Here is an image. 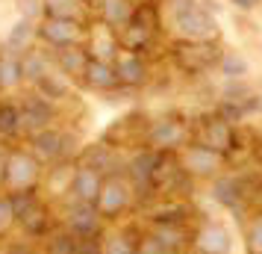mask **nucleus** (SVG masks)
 <instances>
[{
  "mask_svg": "<svg viewBox=\"0 0 262 254\" xmlns=\"http://www.w3.org/2000/svg\"><path fill=\"white\" fill-rule=\"evenodd\" d=\"M218 68H221V74H224L227 80H242L248 74V62H245V56H238L236 50H230V53L221 56Z\"/></svg>",
  "mask_w": 262,
  "mask_h": 254,
  "instance_id": "nucleus-27",
  "label": "nucleus"
},
{
  "mask_svg": "<svg viewBox=\"0 0 262 254\" xmlns=\"http://www.w3.org/2000/svg\"><path fill=\"white\" fill-rule=\"evenodd\" d=\"M9 219H15V216H12L9 195H6V198H0V228H6V225H9Z\"/></svg>",
  "mask_w": 262,
  "mask_h": 254,
  "instance_id": "nucleus-35",
  "label": "nucleus"
},
{
  "mask_svg": "<svg viewBox=\"0 0 262 254\" xmlns=\"http://www.w3.org/2000/svg\"><path fill=\"white\" fill-rule=\"evenodd\" d=\"M3 169H6V154H3V148H0V183H3Z\"/></svg>",
  "mask_w": 262,
  "mask_h": 254,
  "instance_id": "nucleus-38",
  "label": "nucleus"
},
{
  "mask_svg": "<svg viewBox=\"0 0 262 254\" xmlns=\"http://www.w3.org/2000/svg\"><path fill=\"white\" fill-rule=\"evenodd\" d=\"M68 228H71V237L77 240H95L97 228H100V213H97L95 204H77L68 210Z\"/></svg>",
  "mask_w": 262,
  "mask_h": 254,
  "instance_id": "nucleus-9",
  "label": "nucleus"
},
{
  "mask_svg": "<svg viewBox=\"0 0 262 254\" xmlns=\"http://www.w3.org/2000/svg\"><path fill=\"white\" fill-rule=\"evenodd\" d=\"M203 145L218 151V154H227L236 148V130L230 127V121L215 115V119L203 121Z\"/></svg>",
  "mask_w": 262,
  "mask_h": 254,
  "instance_id": "nucleus-12",
  "label": "nucleus"
},
{
  "mask_svg": "<svg viewBox=\"0 0 262 254\" xmlns=\"http://www.w3.org/2000/svg\"><path fill=\"white\" fill-rule=\"evenodd\" d=\"M89 62H92V56H89V50H85L83 45L56 50V65H59V71L68 74V77H83L85 68H89Z\"/></svg>",
  "mask_w": 262,
  "mask_h": 254,
  "instance_id": "nucleus-20",
  "label": "nucleus"
},
{
  "mask_svg": "<svg viewBox=\"0 0 262 254\" xmlns=\"http://www.w3.org/2000/svg\"><path fill=\"white\" fill-rule=\"evenodd\" d=\"M18 121H21V130H27L30 136L41 133V130H48L50 121H53V107H50V101L45 97H27L24 104L18 107Z\"/></svg>",
  "mask_w": 262,
  "mask_h": 254,
  "instance_id": "nucleus-7",
  "label": "nucleus"
},
{
  "mask_svg": "<svg viewBox=\"0 0 262 254\" xmlns=\"http://www.w3.org/2000/svg\"><path fill=\"white\" fill-rule=\"evenodd\" d=\"M80 163H83V169L97 171L100 178H115V174H118V157H115L112 145H106V142L89 145V148L83 151Z\"/></svg>",
  "mask_w": 262,
  "mask_h": 254,
  "instance_id": "nucleus-11",
  "label": "nucleus"
},
{
  "mask_svg": "<svg viewBox=\"0 0 262 254\" xmlns=\"http://www.w3.org/2000/svg\"><path fill=\"white\" fill-rule=\"evenodd\" d=\"M18 9H21V18H27V21H36L41 12V0H21L18 3Z\"/></svg>",
  "mask_w": 262,
  "mask_h": 254,
  "instance_id": "nucleus-31",
  "label": "nucleus"
},
{
  "mask_svg": "<svg viewBox=\"0 0 262 254\" xmlns=\"http://www.w3.org/2000/svg\"><path fill=\"white\" fill-rule=\"evenodd\" d=\"M100 186H103V178L92 169L80 166L71 174V195H74V201H80V204H97Z\"/></svg>",
  "mask_w": 262,
  "mask_h": 254,
  "instance_id": "nucleus-15",
  "label": "nucleus"
},
{
  "mask_svg": "<svg viewBox=\"0 0 262 254\" xmlns=\"http://www.w3.org/2000/svg\"><path fill=\"white\" fill-rule=\"evenodd\" d=\"M250 248H253V254H262V219H256L250 228Z\"/></svg>",
  "mask_w": 262,
  "mask_h": 254,
  "instance_id": "nucleus-33",
  "label": "nucleus"
},
{
  "mask_svg": "<svg viewBox=\"0 0 262 254\" xmlns=\"http://www.w3.org/2000/svg\"><path fill=\"white\" fill-rule=\"evenodd\" d=\"M74 251H77V237H71V233H62V237L50 240V254H74Z\"/></svg>",
  "mask_w": 262,
  "mask_h": 254,
  "instance_id": "nucleus-30",
  "label": "nucleus"
},
{
  "mask_svg": "<svg viewBox=\"0 0 262 254\" xmlns=\"http://www.w3.org/2000/svg\"><path fill=\"white\" fill-rule=\"evenodd\" d=\"M83 77H85V83L92 86V89H100V92H109V89H115V86H118V77H115L112 62H97V60H92Z\"/></svg>",
  "mask_w": 262,
  "mask_h": 254,
  "instance_id": "nucleus-23",
  "label": "nucleus"
},
{
  "mask_svg": "<svg viewBox=\"0 0 262 254\" xmlns=\"http://www.w3.org/2000/svg\"><path fill=\"white\" fill-rule=\"evenodd\" d=\"M71 151H77V139L71 133H62V130H41V133L33 136V154L48 163H56V160H68Z\"/></svg>",
  "mask_w": 262,
  "mask_h": 254,
  "instance_id": "nucleus-5",
  "label": "nucleus"
},
{
  "mask_svg": "<svg viewBox=\"0 0 262 254\" xmlns=\"http://www.w3.org/2000/svg\"><path fill=\"white\" fill-rule=\"evenodd\" d=\"M41 12H45V18H62V21L89 24L92 6L85 0H41Z\"/></svg>",
  "mask_w": 262,
  "mask_h": 254,
  "instance_id": "nucleus-13",
  "label": "nucleus"
},
{
  "mask_svg": "<svg viewBox=\"0 0 262 254\" xmlns=\"http://www.w3.org/2000/svg\"><path fill=\"white\" fill-rule=\"evenodd\" d=\"M21 80H24L21 77V53L3 45L0 48V89H15Z\"/></svg>",
  "mask_w": 262,
  "mask_h": 254,
  "instance_id": "nucleus-22",
  "label": "nucleus"
},
{
  "mask_svg": "<svg viewBox=\"0 0 262 254\" xmlns=\"http://www.w3.org/2000/svg\"><path fill=\"white\" fill-rule=\"evenodd\" d=\"M89 36H92V60L97 62H115L118 60V33L115 30H109V27L97 24V30H89Z\"/></svg>",
  "mask_w": 262,
  "mask_h": 254,
  "instance_id": "nucleus-17",
  "label": "nucleus"
},
{
  "mask_svg": "<svg viewBox=\"0 0 262 254\" xmlns=\"http://www.w3.org/2000/svg\"><path fill=\"white\" fill-rule=\"evenodd\" d=\"M103 254H136V245L127 237H109L103 242Z\"/></svg>",
  "mask_w": 262,
  "mask_h": 254,
  "instance_id": "nucleus-29",
  "label": "nucleus"
},
{
  "mask_svg": "<svg viewBox=\"0 0 262 254\" xmlns=\"http://www.w3.org/2000/svg\"><path fill=\"white\" fill-rule=\"evenodd\" d=\"M74 254H103V248L95 240H77V251Z\"/></svg>",
  "mask_w": 262,
  "mask_h": 254,
  "instance_id": "nucleus-34",
  "label": "nucleus"
},
{
  "mask_svg": "<svg viewBox=\"0 0 262 254\" xmlns=\"http://www.w3.org/2000/svg\"><path fill=\"white\" fill-rule=\"evenodd\" d=\"M212 198L218 204L230 207V210H238L242 201L248 198V189H245V181H238V178H218L212 186Z\"/></svg>",
  "mask_w": 262,
  "mask_h": 254,
  "instance_id": "nucleus-19",
  "label": "nucleus"
},
{
  "mask_svg": "<svg viewBox=\"0 0 262 254\" xmlns=\"http://www.w3.org/2000/svg\"><path fill=\"white\" fill-rule=\"evenodd\" d=\"M221 48L215 42H189V38H177L171 45V60L183 74H203L215 68L221 62Z\"/></svg>",
  "mask_w": 262,
  "mask_h": 254,
  "instance_id": "nucleus-1",
  "label": "nucleus"
},
{
  "mask_svg": "<svg viewBox=\"0 0 262 254\" xmlns=\"http://www.w3.org/2000/svg\"><path fill=\"white\" fill-rule=\"evenodd\" d=\"M136 254H165V251H162V245L156 242V237H144V240L136 245Z\"/></svg>",
  "mask_w": 262,
  "mask_h": 254,
  "instance_id": "nucleus-32",
  "label": "nucleus"
},
{
  "mask_svg": "<svg viewBox=\"0 0 262 254\" xmlns=\"http://www.w3.org/2000/svg\"><path fill=\"white\" fill-rule=\"evenodd\" d=\"M38 160L27 151H9L6 154V169H3V183L12 189V192H24L33 189L38 181Z\"/></svg>",
  "mask_w": 262,
  "mask_h": 254,
  "instance_id": "nucleus-4",
  "label": "nucleus"
},
{
  "mask_svg": "<svg viewBox=\"0 0 262 254\" xmlns=\"http://www.w3.org/2000/svg\"><path fill=\"white\" fill-rule=\"evenodd\" d=\"M236 9H242V12H250V9H256L259 6V0H230Z\"/></svg>",
  "mask_w": 262,
  "mask_h": 254,
  "instance_id": "nucleus-36",
  "label": "nucleus"
},
{
  "mask_svg": "<svg viewBox=\"0 0 262 254\" xmlns=\"http://www.w3.org/2000/svg\"><path fill=\"white\" fill-rule=\"evenodd\" d=\"M85 3H89V6H95V0H85Z\"/></svg>",
  "mask_w": 262,
  "mask_h": 254,
  "instance_id": "nucleus-41",
  "label": "nucleus"
},
{
  "mask_svg": "<svg viewBox=\"0 0 262 254\" xmlns=\"http://www.w3.org/2000/svg\"><path fill=\"white\" fill-rule=\"evenodd\" d=\"M36 36H38V24L36 21L21 18V21L9 30V36H6V48L15 50V53H24V50H30V45H33V38Z\"/></svg>",
  "mask_w": 262,
  "mask_h": 254,
  "instance_id": "nucleus-25",
  "label": "nucleus"
},
{
  "mask_svg": "<svg viewBox=\"0 0 262 254\" xmlns=\"http://www.w3.org/2000/svg\"><path fill=\"white\" fill-rule=\"evenodd\" d=\"M130 201H133V189L115 174V178H103V186H100V195H97L95 207L100 216H115Z\"/></svg>",
  "mask_w": 262,
  "mask_h": 254,
  "instance_id": "nucleus-8",
  "label": "nucleus"
},
{
  "mask_svg": "<svg viewBox=\"0 0 262 254\" xmlns=\"http://www.w3.org/2000/svg\"><path fill=\"white\" fill-rule=\"evenodd\" d=\"M174 27H177L180 36L189 38V42H215V38H218V24H215V18L203 9L198 0L189 3L186 9L174 12Z\"/></svg>",
  "mask_w": 262,
  "mask_h": 254,
  "instance_id": "nucleus-2",
  "label": "nucleus"
},
{
  "mask_svg": "<svg viewBox=\"0 0 262 254\" xmlns=\"http://www.w3.org/2000/svg\"><path fill=\"white\" fill-rule=\"evenodd\" d=\"M183 169L189 174H215L221 169V154L212 151V148H206L203 142L189 145L183 151Z\"/></svg>",
  "mask_w": 262,
  "mask_h": 254,
  "instance_id": "nucleus-10",
  "label": "nucleus"
},
{
  "mask_svg": "<svg viewBox=\"0 0 262 254\" xmlns=\"http://www.w3.org/2000/svg\"><path fill=\"white\" fill-rule=\"evenodd\" d=\"M38 38L48 42L53 50L62 48H77L89 38V24L80 21H62V18H45L38 24Z\"/></svg>",
  "mask_w": 262,
  "mask_h": 254,
  "instance_id": "nucleus-3",
  "label": "nucleus"
},
{
  "mask_svg": "<svg viewBox=\"0 0 262 254\" xmlns=\"http://www.w3.org/2000/svg\"><path fill=\"white\" fill-rule=\"evenodd\" d=\"M162 3H165L168 9H171V15H174V12H180V9H186L189 3H194V0H162Z\"/></svg>",
  "mask_w": 262,
  "mask_h": 254,
  "instance_id": "nucleus-37",
  "label": "nucleus"
},
{
  "mask_svg": "<svg viewBox=\"0 0 262 254\" xmlns=\"http://www.w3.org/2000/svg\"><path fill=\"white\" fill-rule=\"evenodd\" d=\"M95 6H97V12H100V24L115 30V33L130 24L133 9H136L133 0H95Z\"/></svg>",
  "mask_w": 262,
  "mask_h": 254,
  "instance_id": "nucleus-14",
  "label": "nucleus"
},
{
  "mask_svg": "<svg viewBox=\"0 0 262 254\" xmlns=\"http://www.w3.org/2000/svg\"><path fill=\"white\" fill-rule=\"evenodd\" d=\"M36 92H38V97H45V101H59V97L68 95V80H65L62 74L50 71L36 83Z\"/></svg>",
  "mask_w": 262,
  "mask_h": 254,
  "instance_id": "nucleus-26",
  "label": "nucleus"
},
{
  "mask_svg": "<svg viewBox=\"0 0 262 254\" xmlns=\"http://www.w3.org/2000/svg\"><path fill=\"white\" fill-rule=\"evenodd\" d=\"M198 248H201L203 254H230V237H227L224 228L206 225V228L198 233Z\"/></svg>",
  "mask_w": 262,
  "mask_h": 254,
  "instance_id": "nucleus-24",
  "label": "nucleus"
},
{
  "mask_svg": "<svg viewBox=\"0 0 262 254\" xmlns=\"http://www.w3.org/2000/svg\"><path fill=\"white\" fill-rule=\"evenodd\" d=\"M15 133H21L18 107L15 104H0V136H15Z\"/></svg>",
  "mask_w": 262,
  "mask_h": 254,
  "instance_id": "nucleus-28",
  "label": "nucleus"
},
{
  "mask_svg": "<svg viewBox=\"0 0 262 254\" xmlns=\"http://www.w3.org/2000/svg\"><path fill=\"white\" fill-rule=\"evenodd\" d=\"M112 68H115V77H118V86H142L147 80V65H144L142 56H136V53H118V60L112 62Z\"/></svg>",
  "mask_w": 262,
  "mask_h": 254,
  "instance_id": "nucleus-16",
  "label": "nucleus"
},
{
  "mask_svg": "<svg viewBox=\"0 0 262 254\" xmlns=\"http://www.w3.org/2000/svg\"><path fill=\"white\" fill-rule=\"evenodd\" d=\"M9 254H30V248L27 245H15V248H9Z\"/></svg>",
  "mask_w": 262,
  "mask_h": 254,
  "instance_id": "nucleus-39",
  "label": "nucleus"
},
{
  "mask_svg": "<svg viewBox=\"0 0 262 254\" xmlns=\"http://www.w3.org/2000/svg\"><path fill=\"white\" fill-rule=\"evenodd\" d=\"M45 74H50V56L48 53H41V50H24L21 53V77H24L27 83L36 86Z\"/></svg>",
  "mask_w": 262,
  "mask_h": 254,
  "instance_id": "nucleus-21",
  "label": "nucleus"
},
{
  "mask_svg": "<svg viewBox=\"0 0 262 254\" xmlns=\"http://www.w3.org/2000/svg\"><path fill=\"white\" fill-rule=\"evenodd\" d=\"M256 157L262 160V142H256Z\"/></svg>",
  "mask_w": 262,
  "mask_h": 254,
  "instance_id": "nucleus-40",
  "label": "nucleus"
},
{
  "mask_svg": "<svg viewBox=\"0 0 262 254\" xmlns=\"http://www.w3.org/2000/svg\"><path fill=\"white\" fill-rule=\"evenodd\" d=\"M147 142H150V148L156 154H168V151L189 142V127L177 119H159L147 130Z\"/></svg>",
  "mask_w": 262,
  "mask_h": 254,
  "instance_id": "nucleus-6",
  "label": "nucleus"
},
{
  "mask_svg": "<svg viewBox=\"0 0 262 254\" xmlns=\"http://www.w3.org/2000/svg\"><path fill=\"white\" fill-rule=\"evenodd\" d=\"M156 151H139L136 157L130 160V169H127V174H130V181L136 183V189H150V192H156L154 189V169H156Z\"/></svg>",
  "mask_w": 262,
  "mask_h": 254,
  "instance_id": "nucleus-18",
  "label": "nucleus"
}]
</instances>
